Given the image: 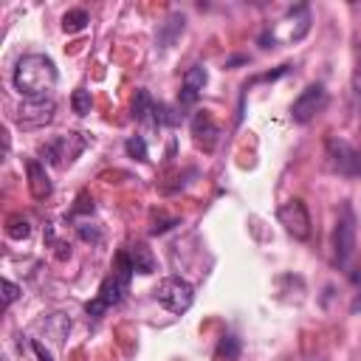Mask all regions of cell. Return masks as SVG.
Here are the masks:
<instances>
[{"label":"cell","mask_w":361,"mask_h":361,"mask_svg":"<svg viewBox=\"0 0 361 361\" xmlns=\"http://www.w3.org/2000/svg\"><path fill=\"white\" fill-rule=\"evenodd\" d=\"M11 82H14V87L25 99H51V90L59 82V73H56V65H54L51 56H45V54H25L17 62Z\"/></svg>","instance_id":"6da1fadb"},{"label":"cell","mask_w":361,"mask_h":361,"mask_svg":"<svg viewBox=\"0 0 361 361\" xmlns=\"http://www.w3.org/2000/svg\"><path fill=\"white\" fill-rule=\"evenodd\" d=\"M307 31H310V8H307L305 3H299V6L288 8L285 17L276 20L274 28H268V31L259 34V45H262V48H274L276 42L293 45V42H299Z\"/></svg>","instance_id":"7a4b0ae2"},{"label":"cell","mask_w":361,"mask_h":361,"mask_svg":"<svg viewBox=\"0 0 361 361\" xmlns=\"http://www.w3.org/2000/svg\"><path fill=\"white\" fill-rule=\"evenodd\" d=\"M87 144H90V138L82 135V133H62V135H54L51 141H45V144L39 147V155H42L48 164H54V166H65V164H71L76 155H82Z\"/></svg>","instance_id":"3957f363"},{"label":"cell","mask_w":361,"mask_h":361,"mask_svg":"<svg viewBox=\"0 0 361 361\" xmlns=\"http://www.w3.org/2000/svg\"><path fill=\"white\" fill-rule=\"evenodd\" d=\"M155 299H158V305H164L169 313H186L189 307H192V302H195V288L186 282V279H180V276H166V279H161L158 282V288H155Z\"/></svg>","instance_id":"277c9868"},{"label":"cell","mask_w":361,"mask_h":361,"mask_svg":"<svg viewBox=\"0 0 361 361\" xmlns=\"http://www.w3.org/2000/svg\"><path fill=\"white\" fill-rule=\"evenodd\" d=\"M327 166L347 178H361V149L350 147L341 138L327 141Z\"/></svg>","instance_id":"5b68a950"},{"label":"cell","mask_w":361,"mask_h":361,"mask_svg":"<svg viewBox=\"0 0 361 361\" xmlns=\"http://www.w3.org/2000/svg\"><path fill=\"white\" fill-rule=\"evenodd\" d=\"M327 107V90H324V85L322 82H313V85H307L302 93H299V99L293 102V107H290V118L296 121V124H307L316 113H322Z\"/></svg>","instance_id":"8992f818"},{"label":"cell","mask_w":361,"mask_h":361,"mask_svg":"<svg viewBox=\"0 0 361 361\" xmlns=\"http://www.w3.org/2000/svg\"><path fill=\"white\" fill-rule=\"evenodd\" d=\"M353 254H355V220H353L350 206H344V214L336 220V228H333V257H336V265H347Z\"/></svg>","instance_id":"52a82bcc"},{"label":"cell","mask_w":361,"mask_h":361,"mask_svg":"<svg viewBox=\"0 0 361 361\" xmlns=\"http://www.w3.org/2000/svg\"><path fill=\"white\" fill-rule=\"evenodd\" d=\"M56 102L54 99H25L23 107L17 110V124L23 130H39L54 121Z\"/></svg>","instance_id":"ba28073f"},{"label":"cell","mask_w":361,"mask_h":361,"mask_svg":"<svg viewBox=\"0 0 361 361\" xmlns=\"http://www.w3.org/2000/svg\"><path fill=\"white\" fill-rule=\"evenodd\" d=\"M276 217L279 223L285 226V231L296 240H307L310 237V214H307V206L302 200H288L276 209Z\"/></svg>","instance_id":"9c48e42d"},{"label":"cell","mask_w":361,"mask_h":361,"mask_svg":"<svg viewBox=\"0 0 361 361\" xmlns=\"http://www.w3.org/2000/svg\"><path fill=\"white\" fill-rule=\"evenodd\" d=\"M130 271H113L110 276H104V282H102V288H99V293H96V299L102 302V305H107V307H113V305H118L121 299H124V293H127V288H130Z\"/></svg>","instance_id":"30bf717a"},{"label":"cell","mask_w":361,"mask_h":361,"mask_svg":"<svg viewBox=\"0 0 361 361\" xmlns=\"http://www.w3.org/2000/svg\"><path fill=\"white\" fill-rule=\"evenodd\" d=\"M25 172H28V192H31V197L34 200H45V197H51V178H48V172H45V166L37 161V158H28L25 161Z\"/></svg>","instance_id":"8fae6325"},{"label":"cell","mask_w":361,"mask_h":361,"mask_svg":"<svg viewBox=\"0 0 361 361\" xmlns=\"http://www.w3.org/2000/svg\"><path fill=\"white\" fill-rule=\"evenodd\" d=\"M183 28H186V17H183L180 11H172V14L158 25V34H155L158 48H169V45L183 34Z\"/></svg>","instance_id":"7c38bea8"},{"label":"cell","mask_w":361,"mask_h":361,"mask_svg":"<svg viewBox=\"0 0 361 361\" xmlns=\"http://www.w3.org/2000/svg\"><path fill=\"white\" fill-rule=\"evenodd\" d=\"M127 251V257H130V265H133V271H138V274H152L155 268H158V262H155V254L144 245V243H133L130 248H124Z\"/></svg>","instance_id":"4fadbf2b"},{"label":"cell","mask_w":361,"mask_h":361,"mask_svg":"<svg viewBox=\"0 0 361 361\" xmlns=\"http://www.w3.org/2000/svg\"><path fill=\"white\" fill-rule=\"evenodd\" d=\"M192 135H195V141H197L203 149H212V147H214V138H217V127H214V121H212L206 113H197V116L192 118Z\"/></svg>","instance_id":"5bb4252c"},{"label":"cell","mask_w":361,"mask_h":361,"mask_svg":"<svg viewBox=\"0 0 361 361\" xmlns=\"http://www.w3.org/2000/svg\"><path fill=\"white\" fill-rule=\"evenodd\" d=\"M152 110H155V102L149 96L147 87H138L135 90V99H133V118L135 121H149L152 118Z\"/></svg>","instance_id":"9a60e30c"},{"label":"cell","mask_w":361,"mask_h":361,"mask_svg":"<svg viewBox=\"0 0 361 361\" xmlns=\"http://www.w3.org/2000/svg\"><path fill=\"white\" fill-rule=\"evenodd\" d=\"M152 124H155V127H178V124H180V113H178L172 104H158V102H155Z\"/></svg>","instance_id":"2e32d148"},{"label":"cell","mask_w":361,"mask_h":361,"mask_svg":"<svg viewBox=\"0 0 361 361\" xmlns=\"http://www.w3.org/2000/svg\"><path fill=\"white\" fill-rule=\"evenodd\" d=\"M87 23H90V17H87V11H85V8H71V11L62 17V28H65L68 34L82 31Z\"/></svg>","instance_id":"e0dca14e"},{"label":"cell","mask_w":361,"mask_h":361,"mask_svg":"<svg viewBox=\"0 0 361 361\" xmlns=\"http://www.w3.org/2000/svg\"><path fill=\"white\" fill-rule=\"evenodd\" d=\"M6 234H8L11 240H25V237L31 234V223H28L23 214H11V217L6 220Z\"/></svg>","instance_id":"ac0fdd59"},{"label":"cell","mask_w":361,"mask_h":361,"mask_svg":"<svg viewBox=\"0 0 361 361\" xmlns=\"http://www.w3.org/2000/svg\"><path fill=\"white\" fill-rule=\"evenodd\" d=\"M240 350H243L240 338L228 333V336H223V338H220V344H217V358H226V361H237V358H240Z\"/></svg>","instance_id":"d6986e66"},{"label":"cell","mask_w":361,"mask_h":361,"mask_svg":"<svg viewBox=\"0 0 361 361\" xmlns=\"http://www.w3.org/2000/svg\"><path fill=\"white\" fill-rule=\"evenodd\" d=\"M71 107H73L76 116H87L90 107H93V96H90V90H85V87L73 90V96H71Z\"/></svg>","instance_id":"ffe728a7"},{"label":"cell","mask_w":361,"mask_h":361,"mask_svg":"<svg viewBox=\"0 0 361 361\" xmlns=\"http://www.w3.org/2000/svg\"><path fill=\"white\" fill-rule=\"evenodd\" d=\"M206 79H209V73H206L203 65H192V68L183 73V85H186V87H195V90H203Z\"/></svg>","instance_id":"44dd1931"},{"label":"cell","mask_w":361,"mask_h":361,"mask_svg":"<svg viewBox=\"0 0 361 361\" xmlns=\"http://www.w3.org/2000/svg\"><path fill=\"white\" fill-rule=\"evenodd\" d=\"M76 231H79V237L85 240V243H90V245H102L104 243V234H102V228L96 226V223H79L76 226Z\"/></svg>","instance_id":"7402d4cb"},{"label":"cell","mask_w":361,"mask_h":361,"mask_svg":"<svg viewBox=\"0 0 361 361\" xmlns=\"http://www.w3.org/2000/svg\"><path fill=\"white\" fill-rule=\"evenodd\" d=\"M124 149H127V155L130 158H135V161H147V141L141 138V135H130L127 141H124Z\"/></svg>","instance_id":"603a6c76"},{"label":"cell","mask_w":361,"mask_h":361,"mask_svg":"<svg viewBox=\"0 0 361 361\" xmlns=\"http://www.w3.org/2000/svg\"><path fill=\"white\" fill-rule=\"evenodd\" d=\"M90 214L93 212V197L87 195V192H79V197H76V206L71 209V217H76V214Z\"/></svg>","instance_id":"cb8c5ba5"},{"label":"cell","mask_w":361,"mask_h":361,"mask_svg":"<svg viewBox=\"0 0 361 361\" xmlns=\"http://www.w3.org/2000/svg\"><path fill=\"white\" fill-rule=\"evenodd\" d=\"M197 99H200V90H195V87H180L178 90V102L183 104V107H189V104H197Z\"/></svg>","instance_id":"d4e9b609"},{"label":"cell","mask_w":361,"mask_h":361,"mask_svg":"<svg viewBox=\"0 0 361 361\" xmlns=\"http://www.w3.org/2000/svg\"><path fill=\"white\" fill-rule=\"evenodd\" d=\"M107 310H110V307H107V305H102L99 299H90V302L85 305V313H87L90 319H102V316H104Z\"/></svg>","instance_id":"484cf974"},{"label":"cell","mask_w":361,"mask_h":361,"mask_svg":"<svg viewBox=\"0 0 361 361\" xmlns=\"http://www.w3.org/2000/svg\"><path fill=\"white\" fill-rule=\"evenodd\" d=\"M17 296H20V288H17L11 279H3V302H6V307H8Z\"/></svg>","instance_id":"4316f807"},{"label":"cell","mask_w":361,"mask_h":361,"mask_svg":"<svg viewBox=\"0 0 361 361\" xmlns=\"http://www.w3.org/2000/svg\"><path fill=\"white\" fill-rule=\"evenodd\" d=\"M290 71V65H279L276 71H268V73H262V76H257L254 82H274V79H279V76H285Z\"/></svg>","instance_id":"83f0119b"},{"label":"cell","mask_w":361,"mask_h":361,"mask_svg":"<svg viewBox=\"0 0 361 361\" xmlns=\"http://www.w3.org/2000/svg\"><path fill=\"white\" fill-rule=\"evenodd\" d=\"M31 350L37 353V358H39V361H54V358H51V353H48V350H45L39 341H31Z\"/></svg>","instance_id":"f1b7e54d"},{"label":"cell","mask_w":361,"mask_h":361,"mask_svg":"<svg viewBox=\"0 0 361 361\" xmlns=\"http://www.w3.org/2000/svg\"><path fill=\"white\" fill-rule=\"evenodd\" d=\"M353 85H355V93H361V54H358V65H355V79H353Z\"/></svg>","instance_id":"f546056e"},{"label":"cell","mask_w":361,"mask_h":361,"mask_svg":"<svg viewBox=\"0 0 361 361\" xmlns=\"http://www.w3.org/2000/svg\"><path fill=\"white\" fill-rule=\"evenodd\" d=\"M240 62H245V56H231V59L226 62V68H231V65H240Z\"/></svg>","instance_id":"4dcf8cb0"}]
</instances>
